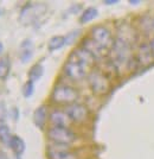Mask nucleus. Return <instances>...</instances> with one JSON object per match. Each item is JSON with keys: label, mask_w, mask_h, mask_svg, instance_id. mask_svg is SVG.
<instances>
[{"label": "nucleus", "mask_w": 154, "mask_h": 159, "mask_svg": "<svg viewBox=\"0 0 154 159\" xmlns=\"http://www.w3.org/2000/svg\"><path fill=\"white\" fill-rule=\"evenodd\" d=\"M80 98V93L74 87L59 83L54 87V90L51 93V100L55 103L58 105H73Z\"/></svg>", "instance_id": "f03ea898"}, {"label": "nucleus", "mask_w": 154, "mask_h": 159, "mask_svg": "<svg viewBox=\"0 0 154 159\" xmlns=\"http://www.w3.org/2000/svg\"><path fill=\"white\" fill-rule=\"evenodd\" d=\"M64 112L69 116L70 121L76 122V124L86 122L89 119V109L87 108V106H84L82 103L75 102L73 105H69L65 107Z\"/></svg>", "instance_id": "6e6552de"}, {"label": "nucleus", "mask_w": 154, "mask_h": 159, "mask_svg": "<svg viewBox=\"0 0 154 159\" xmlns=\"http://www.w3.org/2000/svg\"><path fill=\"white\" fill-rule=\"evenodd\" d=\"M88 83L91 92L96 95H104L110 89L109 79L100 70H91L88 75Z\"/></svg>", "instance_id": "39448f33"}, {"label": "nucleus", "mask_w": 154, "mask_h": 159, "mask_svg": "<svg viewBox=\"0 0 154 159\" xmlns=\"http://www.w3.org/2000/svg\"><path fill=\"white\" fill-rule=\"evenodd\" d=\"M90 38L95 40L100 47L106 50H110L114 44V38L112 36L110 30L104 25H95L90 30Z\"/></svg>", "instance_id": "0eeeda50"}, {"label": "nucleus", "mask_w": 154, "mask_h": 159, "mask_svg": "<svg viewBox=\"0 0 154 159\" xmlns=\"http://www.w3.org/2000/svg\"><path fill=\"white\" fill-rule=\"evenodd\" d=\"M67 45V40H65V36H54L51 37L49 43H47V50L49 51H56L59 50L60 48Z\"/></svg>", "instance_id": "f3484780"}, {"label": "nucleus", "mask_w": 154, "mask_h": 159, "mask_svg": "<svg viewBox=\"0 0 154 159\" xmlns=\"http://www.w3.org/2000/svg\"><path fill=\"white\" fill-rule=\"evenodd\" d=\"M50 122L54 127H68L70 124V119L64 111L56 109L50 114Z\"/></svg>", "instance_id": "f8f14e48"}, {"label": "nucleus", "mask_w": 154, "mask_h": 159, "mask_svg": "<svg viewBox=\"0 0 154 159\" xmlns=\"http://www.w3.org/2000/svg\"><path fill=\"white\" fill-rule=\"evenodd\" d=\"M32 120H33L34 126L37 128H39V129H43L45 127V124H46L47 120L46 106H39L38 108H36V111L33 112Z\"/></svg>", "instance_id": "4468645a"}, {"label": "nucleus", "mask_w": 154, "mask_h": 159, "mask_svg": "<svg viewBox=\"0 0 154 159\" xmlns=\"http://www.w3.org/2000/svg\"><path fill=\"white\" fill-rule=\"evenodd\" d=\"M49 158L50 159H76L73 153L69 151L68 145L54 144L49 148Z\"/></svg>", "instance_id": "9d476101"}, {"label": "nucleus", "mask_w": 154, "mask_h": 159, "mask_svg": "<svg viewBox=\"0 0 154 159\" xmlns=\"http://www.w3.org/2000/svg\"><path fill=\"white\" fill-rule=\"evenodd\" d=\"M81 47L83 48L84 50H87L88 52L90 53L96 61L102 60L103 57H106L108 55V50L103 49L102 47H100L95 40H93L90 37H86L84 39L82 40V44Z\"/></svg>", "instance_id": "1a4fd4ad"}, {"label": "nucleus", "mask_w": 154, "mask_h": 159, "mask_svg": "<svg viewBox=\"0 0 154 159\" xmlns=\"http://www.w3.org/2000/svg\"><path fill=\"white\" fill-rule=\"evenodd\" d=\"M10 115H11V118H12L13 121H18V119H19V109L17 107H13L10 111Z\"/></svg>", "instance_id": "393cba45"}, {"label": "nucleus", "mask_w": 154, "mask_h": 159, "mask_svg": "<svg viewBox=\"0 0 154 159\" xmlns=\"http://www.w3.org/2000/svg\"><path fill=\"white\" fill-rule=\"evenodd\" d=\"M47 137L54 144L70 145L76 140V134L69 127H50L47 129Z\"/></svg>", "instance_id": "423d86ee"}, {"label": "nucleus", "mask_w": 154, "mask_h": 159, "mask_svg": "<svg viewBox=\"0 0 154 159\" xmlns=\"http://www.w3.org/2000/svg\"><path fill=\"white\" fill-rule=\"evenodd\" d=\"M10 71H11V60L6 55L0 58V81H5L8 77Z\"/></svg>", "instance_id": "a211bd4d"}, {"label": "nucleus", "mask_w": 154, "mask_h": 159, "mask_svg": "<svg viewBox=\"0 0 154 159\" xmlns=\"http://www.w3.org/2000/svg\"><path fill=\"white\" fill-rule=\"evenodd\" d=\"M153 30H154V18H153Z\"/></svg>", "instance_id": "2f4dec72"}, {"label": "nucleus", "mask_w": 154, "mask_h": 159, "mask_svg": "<svg viewBox=\"0 0 154 159\" xmlns=\"http://www.w3.org/2000/svg\"><path fill=\"white\" fill-rule=\"evenodd\" d=\"M34 93V82L32 81H26L25 83H24V86L21 88V94H23V96L24 98H31Z\"/></svg>", "instance_id": "4be33fe9"}, {"label": "nucleus", "mask_w": 154, "mask_h": 159, "mask_svg": "<svg viewBox=\"0 0 154 159\" xmlns=\"http://www.w3.org/2000/svg\"><path fill=\"white\" fill-rule=\"evenodd\" d=\"M153 52L149 43H142L138 49V62L141 66H148L153 62Z\"/></svg>", "instance_id": "9b49d317"}, {"label": "nucleus", "mask_w": 154, "mask_h": 159, "mask_svg": "<svg viewBox=\"0 0 154 159\" xmlns=\"http://www.w3.org/2000/svg\"><path fill=\"white\" fill-rule=\"evenodd\" d=\"M33 56V43L31 39H24L20 44L19 60L21 63H27Z\"/></svg>", "instance_id": "ddd939ff"}, {"label": "nucleus", "mask_w": 154, "mask_h": 159, "mask_svg": "<svg viewBox=\"0 0 154 159\" xmlns=\"http://www.w3.org/2000/svg\"><path fill=\"white\" fill-rule=\"evenodd\" d=\"M129 2H130V4H133V5H136V4H140V1H138V0H129Z\"/></svg>", "instance_id": "c756f323"}, {"label": "nucleus", "mask_w": 154, "mask_h": 159, "mask_svg": "<svg viewBox=\"0 0 154 159\" xmlns=\"http://www.w3.org/2000/svg\"><path fill=\"white\" fill-rule=\"evenodd\" d=\"M110 55H112V63L116 68L126 66L130 58V45L127 42L116 37L114 39V44L110 49Z\"/></svg>", "instance_id": "7ed1b4c3"}, {"label": "nucleus", "mask_w": 154, "mask_h": 159, "mask_svg": "<svg viewBox=\"0 0 154 159\" xmlns=\"http://www.w3.org/2000/svg\"><path fill=\"white\" fill-rule=\"evenodd\" d=\"M78 34H80V31L78 30H75V31H73V32H70L68 36H65V40H67V45H69V44H71V43H74L75 40H76V38L78 37Z\"/></svg>", "instance_id": "b1692460"}, {"label": "nucleus", "mask_w": 154, "mask_h": 159, "mask_svg": "<svg viewBox=\"0 0 154 159\" xmlns=\"http://www.w3.org/2000/svg\"><path fill=\"white\" fill-rule=\"evenodd\" d=\"M117 38H121L122 40L127 42L128 44L130 45L132 42H135L136 40V33L128 26V25H121V27L119 29V32H117Z\"/></svg>", "instance_id": "2eb2a0df"}, {"label": "nucleus", "mask_w": 154, "mask_h": 159, "mask_svg": "<svg viewBox=\"0 0 154 159\" xmlns=\"http://www.w3.org/2000/svg\"><path fill=\"white\" fill-rule=\"evenodd\" d=\"M10 147L17 157H20L23 153L25 152L26 145H25V141L21 139L19 135H13L12 140H11V144H10Z\"/></svg>", "instance_id": "dca6fc26"}, {"label": "nucleus", "mask_w": 154, "mask_h": 159, "mask_svg": "<svg viewBox=\"0 0 154 159\" xmlns=\"http://www.w3.org/2000/svg\"><path fill=\"white\" fill-rule=\"evenodd\" d=\"M0 159H8V156L4 151H0Z\"/></svg>", "instance_id": "cd10ccee"}, {"label": "nucleus", "mask_w": 154, "mask_h": 159, "mask_svg": "<svg viewBox=\"0 0 154 159\" xmlns=\"http://www.w3.org/2000/svg\"><path fill=\"white\" fill-rule=\"evenodd\" d=\"M2 51H4V44L0 42V56H1V53H2Z\"/></svg>", "instance_id": "7c9ffc66"}, {"label": "nucleus", "mask_w": 154, "mask_h": 159, "mask_svg": "<svg viewBox=\"0 0 154 159\" xmlns=\"http://www.w3.org/2000/svg\"><path fill=\"white\" fill-rule=\"evenodd\" d=\"M44 75V66H42L40 63H36L31 66V69L29 70V81H32V82H36Z\"/></svg>", "instance_id": "aec40b11"}, {"label": "nucleus", "mask_w": 154, "mask_h": 159, "mask_svg": "<svg viewBox=\"0 0 154 159\" xmlns=\"http://www.w3.org/2000/svg\"><path fill=\"white\" fill-rule=\"evenodd\" d=\"M46 11V5L44 2H27L21 8L19 14V21L23 25L33 24L39 17H42Z\"/></svg>", "instance_id": "20e7f679"}, {"label": "nucleus", "mask_w": 154, "mask_h": 159, "mask_svg": "<svg viewBox=\"0 0 154 159\" xmlns=\"http://www.w3.org/2000/svg\"><path fill=\"white\" fill-rule=\"evenodd\" d=\"M81 8H82V5H80V4H74L73 6L69 8V11H70V12H73V14H76V13H78V12H80Z\"/></svg>", "instance_id": "a878e982"}, {"label": "nucleus", "mask_w": 154, "mask_h": 159, "mask_svg": "<svg viewBox=\"0 0 154 159\" xmlns=\"http://www.w3.org/2000/svg\"><path fill=\"white\" fill-rule=\"evenodd\" d=\"M119 0H104V4L106 5H114V4H117Z\"/></svg>", "instance_id": "bb28decb"}, {"label": "nucleus", "mask_w": 154, "mask_h": 159, "mask_svg": "<svg viewBox=\"0 0 154 159\" xmlns=\"http://www.w3.org/2000/svg\"><path fill=\"white\" fill-rule=\"evenodd\" d=\"M149 45H151V49H152V52H153V56H154V38L149 42Z\"/></svg>", "instance_id": "c85d7f7f"}, {"label": "nucleus", "mask_w": 154, "mask_h": 159, "mask_svg": "<svg viewBox=\"0 0 154 159\" xmlns=\"http://www.w3.org/2000/svg\"><path fill=\"white\" fill-rule=\"evenodd\" d=\"M6 118H7L6 103L4 101H0V126L1 125H5Z\"/></svg>", "instance_id": "5701e85b"}, {"label": "nucleus", "mask_w": 154, "mask_h": 159, "mask_svg": "<svg viewBox=\"0 0 154 159\" xmlns=\"http://www.w3.org/2000/svg\"><path fill=\"white\" fill-rule=\"evenodd\" d=\"M94 57L82 47L75 49L63 66V73L73 81H82L88 77L95 64Z\"/></svg>", "instance_id": "f257e3e1"}, {"label": "nucleus", "mask_w": 154, "mask_h": 159, "mask_svg": "<svg viewBox=\"0 0 154 159\" xmlns=\"http://www.w3.org/2000/svg\"><path fill=\"white\" fill-rule=\"evenodd\" d=\"M97 16H99L97 8H95V7H88V8H86V10L81 13L80 23L81 24L90 23V21H93L95 18H97Z\"/></svg>", "instance_id": "6ab92c4d"}, {"label": "nucleus", "mask_w": 154, "mask_h": 159, "mask_svg": "<svg viewBox=\"0 0 154 159\" xmlns=\"http://www.w3.org/2000/svg\"><path fill=\"white\" fill-rule=\"evenodd\" d=\"M12 137H13V135L11 134L10 127L7 126L6 124L0 126V143H1L2 145L10 147V144H11Z\"/></svg>", "instance_id": "412c9836"}, {"label": "nucleus", "mask_w": 154, "mask_h": 159, "mask_svg": "<svg viewBox=\"0 0 154 159\" xmlns=\"http://www.w3.org/2000/svg\"><path fill=\"white\" fill-rule=\"evenodd\" d=\"M0 16H1V8H0Z\"/></svg>", "instance_id": "473e14b6"}]
</instances>
